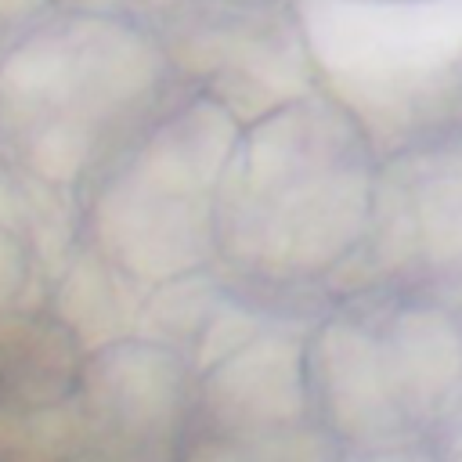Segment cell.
<instances>
[{"label":"cell","mask_w":462,"mask_h":462,"mask_svg":"<svg viewBox=\"0 0 462 462\" xmlns=\"http://www.w3.org/2000/svg\"><path fill=\"white\" fill-rule=\"evenodd\" d=\"M383 148L328 87L242 126L217 191V271L274 318L365 292Z\"/></svg>","instance_id":"obj_1"},{"label":"cell","mask_w":462,"mask_h":462,"mask_svg":"<svg viewBox=\"0 0 462 462\" xmlns=\"http://www.w3.org/2000/svg\"><path fill=\"white\" fill-rule=\"evenodd\" d=\"M177 87L155 25L134 18L47 7L0 43V162L29 202L47 267L72 245L87 184Z\"/></svg>","instance_id":"obj_2"},{"label":"cell","mask_w":462,"mask_h":462,"mask_svg":"<svg viewBox=\"0 0 462 462\" xmlns=\"http://www.w3.org/2000/svg\"><path fill=\"white\" fill-rule=\"evenodd\" d=\"M242 119L199 87H177L137 137L87 184L72 242L134 292L217 267V191Z\"/></svg>","instance_id":"obj_3"},{"label":"cell","mask_w":462,"mask_h":462,"mask_svg":"<svg viewBox=\"0 0 462 462\" xmlns=\"http://www.w3.org/2000/svg\"><path fill=\"white\" fill-rule=\"evenodd\" d=\"M155 32L177 79L242 123L321 87L300 0H180Z\"/></svg>","instance_id":"obj_4"},{"label":"cell","mask_w":462,"mask_h":462,"mask_svg":"<svg viewBox=\"0 0 462 462\" xmlns=\"http://www.w3.org/2000/svg\"><path fill=\"white\" fill-rule=\"evenodd\" d=\"M419 292L462 310V141L383 159L365 292Z\"/></svg>","instance_id":"obj_5"},{"label":"cell","mask_w":462,"mask_h":462,"mask_svg":"<svg viewBox=\"0 0 462 462\" xmlns=\"http://www.w3.org/2000/svg\"><path fill=\"white\" fill-rule=\"evenodd\" d=\"M303 361L310 411L332 440L354 448L419 440L393 393L368 292L328 303L307 325Z\"/></svg>","instance_id":"obj_6"},{"label":"cell","mask_w":462,"mask_h":462,"mask_svg":"<svg viewBox=\"0 0 462 462\" xmlns=\"http://www.w3.org/2000/svg\"><path fill=\"white\" fill-rule=\"evenodd\" d=\"M199 393V372L188 354L130 332L87 350L79 404L87 430L108 448H155L173 437L191 415Z\"/></svg>","instance_id":"obj_7"},{"label":"cell","mask_w":462,"mask_h":462,"mask_svg":"<svg viewBox=\"0 0 462 462\" xmlns=\"http://www.w3.org/2000/svg\"><path fill=\"white\" fill-rule=\"evenodd\" d=\"M310 321H271L242 346L199 368L195 408L213 433H267L303 426L310 411L303 336Z\"/></svg>","instance_id":"obj_8"},{"label":"cell","mask_w":462,"mask_h":462,"mask_svg":"<svg viewBox=\"0 0 462 462\" xmlns=\"http://www.w3.org/2000/svg\"><path fill=\"white\" fill-rule=\"evenodd\" d=\"M372 314L393 393L422 437L462 415V310L419 296L375 289Z\"/></svg>","instance_id":"obj_9"},{"label":"cell","mask_w":462,"mask_h":462,"mask_svg":"<svg viewBox=\"0 0 462 462\" xmlns=\"http://www.w3.org/2000/svg\"><path fill=\"white\" fill-rule=\"evenodd\" d=\"M87 350L51 300L0 314V408L47 411L69 404L79 390Z\"/></svg>","instance_id":"obj_10"},{"label":"cell","mask_w":462,"mask_h":462,"mask_svg":"<svg viewBox=\"0 0 462 462\" xmlns=\"http://www.w3.org/2000/svg\"><path fill=\"white\" fill-rule=\"evenodd\" d=\"M51 267L32 227L0 217V314L47 300Z\"/></svg>","instance_id":"obj_11"},{"label":"cell","mask_w":462,"mask_h":462,"mask_svg":"<svg viewBox=\"0 0 462 462\" xmlns=\"http://www.w3.org/2000/svg\"><path fill=\"white\" fill-rule=\"evenodd\" d=\"M58 11H79V14H105V18H134L155 25L166 18L180 0H47Z\"/></svg>","instance_id":"obj_12"},{"label":"cell","mask_w":462,"mask_h":462,"mask_svg":"<svg viewBox=\"0 0 462 462\" xmlns=\"http://www.w3.org/2000/svg\"><path fill=\"white\" fill-rule=\"evenodd\" d=\"M343 462H444V458L419 437V440H397V444H379V448H357V455Z\"/></svg>","instance_id":"obj_13"},{"label":"cell","mask_w":462,"mask_h":462,"mask_svg":"<svg viewBox=\"0 0 462 462\" xmlns=\"http://www.w3.org/2000/svg\"><path fill=\"white\" fill-rule=\"evenodd\" d=\"M346 4H411V0H346Z\"/></svg>","instance_id":"obj_14"},{"label":"cell","mask_w":462,"mask_h":462,"mask_svg":"<svg viewBox=\"0 0 462 462\" xmlns=\"http://www.w3.org/2000/svg\"><path fill=\"white\" fill-rule=\"evenodd\" d=\"M444 462H462V440H458V444H455V451H451V455H448V458H444Z\"/></svg>","instance_id":"obj_15"}]
</instances>
